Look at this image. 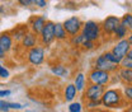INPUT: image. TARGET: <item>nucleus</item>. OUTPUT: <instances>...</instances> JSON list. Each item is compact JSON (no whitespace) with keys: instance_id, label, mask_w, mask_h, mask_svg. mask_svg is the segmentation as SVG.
I'll return each mask as SVG.
<instances>
[{"instance_id":"obj_1","label":"nucleus","mask_w":132,"mask_h":112,"mask_svg":"<svg viewBox=\"0 0 132 112\" xmlns=\"http://www.w3.org/2000/svg\"><path fill=\"white\" fill-rule=\"evenodd\" d=\"M100 103L104 108L113 110V108H121L122 106L127 104V101L122 94V91L118 88H105L103 94L100 97Z\"/></svg>"},{"instance_id":"obj_2","label":"nucleus","mask_w":132,"mask_h":112,"mask_svg":"<svg viewBox=\"0 0 132 112\" xmlns=\"http://www.w3.org/2000/svg\"><path fill=\"white\" fill-rule=\"evenodd\" d=\"M84 38L88 41H94L98 42L102 38V29H100V23L97 20H86L82 23L81 31H80Z\"/></svg>"},{"instance_id":"obj_3","label":"nucleus","mask_w":132,"mask_h":112,"mask_svg":"<svg viewBox=\"0 0 132 112\" xmlns=\"http://www.w3.org/2000/svg\"><path fill=\"white\" fill-rule=\"evenodd\" d=\"M88 83H93V84H99V85H104V87H108L111 83H112V79H113V75L108 71H104V70H100V69H95L93 68L88 77Z\"/></svg>"},{"instance_id":"obj_4","label":"nucleus","mask_w":132,"mask_h":112,"mask_svg":"<svg viewBox=\"0 0 132 112\" xmlns=\"http://www.w3.org/2000/svg\"><path fill=\"white\" fill-rule=\"evenodd\" d=\"M27 56V61L33 66H39L45 63L46 60V47L42 46L41 43L36 45L34 47L27 50L26 52Z\"/></svg>"},{"instance_id":"obj_5","label":"nucleus","mask_w":132,"mask_h":112,"mask_svg":"<svg viewBox=\"0 0 132 112\" xmlns=\"http://www.w3.org/2000/svg\"><path fill=\"white\" fill-rule=\"evenodd\" d=\"M53 26H55V22L52 20H46L43 28L41 33L38 34V38H39V43L45 47H48L51 46L53 42H55V34H53Z\"/></svg>"},{"instance_id":"obj_6","label":"nucleus","mask_w":132,"mask_h":112,"mask_svg":"<svg viewBox=\"0 0 132 112\" xmlns=\"http://www.w3.org/2000/svg\"><path fill=\"white\" fill-rule=\"evenodd\" d=\"M105 88L107 87H104V85L88 83L85 89L82 91V99L84 101H99Z\"/></svg>"},{"instance_id":"obj_7","label":"nucleus","mask_w":132,"mask_h":112,"mask_svg":"<svg viewBox=\"0 0 132 112\" xmlns=\"http://www.w3.org/2000/svg\"><path fill=\"white\" fill-rule=\"evenodd\" d=\"M82 23L84 22L78 16H72V17H70V18H67L65 22L62 23V26H64V29L66 31L67 36L69 37H72V36L80 33Z\"/></svg>"},{"instance_id":"obj_8","label":"nucleus","mask_w":132,"mask_h":112,"mask_svg":"<svg viewBox=\"0 0 132 112\" xmlns=\"http://www.w3.org/2000/svg\"><path fill=\"white\" fill-rule=\"evenodd\" d=\"M131 46H132V43L131 42H128L127 38L117 40V42L113 45V47H112V50H111V52L114 55L117 59L122 60V59L126 56V54L131 50Z\"/></svg>"},{"instance_id":"obj_9","label":"nucleus","mask_w":132,"mask_h":112,"mask_svg":"<svg viewBox=\"0 0 132 112\" xmlns=\"http://www.w3.org/2000/svg\"><path fill=\"white\" fill-rule=\"evenodd\" d=\"M119 24V18L116 16H108L102 23H100V29L102 34L107 36V37H112L116 27Z\"/></svg>"},{"instance_id":"obj_10","label":"nucleus","mask_w":132,"mask_h":112,"mask_svg":"<svg viewBox=\"0 0 132 112\" xmlns=\"http://www.w3.org/2000/svg\"><path fill=\"white\" fill-rule=\"evenodd\" d=\"M94 68L95 69H100V70H104V71H108L111 74H114L116 71L118 70L119 65H116L113 63H111V61H108L103 56V54H100L99 56H97V59L94 61Z\"/></svg>"},{"instance_id":"obj_11","label":"nucleus","mask_w":132,"mask_h":112,"mask_svg":"<svg viewBox=\"0 0 132 112\" xmlns=\"http://www.w3.org/2000/svg\"><path fill=\"white\" fill-rule=\"evenodd\" d=\"M46 17L45 16H32L29 18V20H28V23H27V26H28V29L33 32L34 34H39L41 31H42V28H43V26H45V23H46Z\"/></svg>"},{"instance_id":"obj_12","label":"nucleus","mask_w":132,"mask_h":112,"mask_svg":"<svg viewBox=\"0 0 132 112\" xmlns=\"http://www.w3.org/2000/svg\"><path fill=\"white\" fill-rule=\"evenodd\" d=\"M38 43H39V38H38V36L34 34L33 32H31V31H28V32L24 34V37L20 40L19 46L23 48V50H29V48L34 47V46L38 45Z\"/></svg>"},{"instance_id":"obj_13","label":"nucleus","mask_w":132,"mask_h":112,"mask_svg":"<svg viewBox=\"0 0 132 112\" xmlns=\"http://www.w3.org/2000/svg\"><path fill=\"white\" fill-rule=\"evenodd\" d=\"M0 47L6 52V55H9L13 51V48H14V40L12 38L9 31L0 33Z\"/></svg>"},{"instance_id":"obj_14","label":"nucleus","mask_w":132,"mask_h":112,"mask_svg":"<svg viewBox=\"0 0 132 112\" xmlns=\"http://www.w3.org/2000/svg\"><path fill=\"white\" fill-rule=\"evenodd\" d=\"M29 29H28V26L27 24H19V26H15L13 29H10L9 33H10V36H12V38L14 40V42H20V40L24 37V34L28 32Z\"/></svg>"},{"instance_id":"obj_15","label":"nucleus","mask_w":132,"mask_h":112,"mask_svg":"<svg viewBox=\"0 0 132 112\" xmlns=\"http://www.w3.org/2000/svg\"><path fill=\"white\" fill-rule=\"evenodd\" d=\"M114 74L123 84H131L132 83V69L118 68V70L116 71Z\"/></svg>"},{"instance_id":"obj_16","label":"nucleus","mask_w":132,"mask_h":112,"mask_svg":"<svg viewBox=\"0 0 132 112\" xmlns=\"http://www.w3.org/2000/svg\"><path fill=\"white\" fill-rule=\"evenodd\" d=\"M72 84L75 85V88H76V91H78V93H82V91L85 89V87H86V84H88V79H86V75L84 74V73H78L75 77H74V81H72Z\"/></svg>"},{"instance_id":"obj_17","label":"nucleus","mask_w":132,"mask_h":112,"mask_svg":"<svg viewBox=\"0 0 132 112\" xmlns=\"http://www.w3.org/2000/svg\"><path fill=\"white\" fill-rule=\"evenodd\" d=\"M53 34H55V41L64 42V41L69 40V36H67L66 31L64 29L62 23H55V26H53Z\"/></svg>"},{"instance_id":"obj_18","label":"nucleus","mask_w":132,"mask_h":112,"mask_svg":"<svg viewBox=\"0 0 132 112\" xmlns=\"http://www.w3.org/2000/svg\"><path fill=\"white\" fill-rule=\"evenodd\" d=\"M51 73L59 78H69L70 75V70L69 68L62 64H55L51 66Z\"/></svg>"},{"instance_id":"obj_19","label":"nucleus","mask_w":132,"mask_h":112,"mask_svg":"<svg viewBox=\"0 0 132 112\" xmlns=\"http://www.w3.org/2000/svg\"><path fill=\"white\" fill-rule=\"evenodd\" d=\"M78 97V91H76V88H75V85L72 84V83H69V84H66L65 89H64V99H65L66 102H72V101H75V98Z\"/></svg>"},{"instance_id":"obj_20","label":"nucleus","mask_w":132,"mask_h":112,"mask_svg":"<svg viewBox=\"0 0 132 112\" xmlns=\"http://www.w3.org/2000/svg\"><path fill=\"white\" fill-rule=\"evenodd\" d=\"M130 32L131 31H128L126 27H123L122 24H118L116 27L114 32H113V37H114L116 40H122V38H126L130 34Z\"/></svg>"},{"instance_id":"obj_21","label":"nucleus","mask_w":132,"mask_h":112,"mask_svg":"<svg viewBox=\"0 0 132 112\" xmlns=\"http://www.w3.org/2000/svg\"><path fill=\"white\" fill-rule=\"evenodd\" d=\"M119 68H126V69H132V50H130L126 56L119 61Z\"/></svg>"},{"instance_id":"obj_22","label":"nucleus","mask_w":132,"mask_h":112,"mask_svg":"<svg viewBox=\"0 0 132 112\" xmlns=\"http://www.w3.org/2000/svg\"><path fill=\"white\" fill-rule=\"evenodd\" d=\"M119 24H122L128 31H131L132 29V14L131 13H126L125 16H122V18H119Z\"/></svg>"},{"instance_id":"obj_23","label":"nucleus","mask_w":132,"mask_h":112,"mask_svg":"<svg viewBox=\"0 0 132 112\" xmlns=\"http://www.w3.org/2000/svg\"><path fill=\"white\" fill-rule=\"evenodd\" d=\"M69 40H70L71 45L72 46H76V47H80L82 45V42L85 41V38H84V36H82L81 33H78V34H75L72 37H69Z\"/></svg>"},{"instance_id":"obj_24","label":"nucleus","mask_w":132,"mask_h":112,"mask_svg":"<svg viewBox=\"0 0 132 112\" xmlns=\"http://www.w3.org/2000/svg\"><path fill=\"white\" fill-rule=\"evenodd\" d=\"M82 108H84L82 103L81 102H78V101L70 102V104H69V107H67L69 112H82Z\"/></svg>"},{"instance_id":"obj_25","label":"nucleus","mask_w":132,"mask_h":112,"mask_svg":"<svg viewBox=\"0 0 132 112\" xmlns=\"http://www.w3.org/2000/svg\"><path fill=\"white\" fill-rule=\"evenodd\" d=\"M122 94L125 97V99L130 103L132 101V85L131 84H126V87L122 89Z\"/></svg>"},{"instance_id":"obj_26","label":"nucleus","mask_w":132,"mask_h":112,"mask_svg":"<svg viewBox=\"0 0 132 112\" xmlns=\"http://www.w3.org/2000/svg\"><path fill=\"white\" fill-rule=\"evenodd\" d=\"M82 47V50H85V51H92V50H94V48H97V42H94V41H88V40H85L84 42H82V45L80 46Z\"/></svg>"},{"instance_id":"obj_27","label":"nucleus","mask_w":132,"mask_h":112,"mask_svg":"<svg viewBox=\"0 0 132 112\" xmlns=\"http://www.w3.org/2000/svg\"><path fill=\"white\" fill-rule=\"evenodd\" d=\"M103 56H104V57H105L108 61H111V63H113V64H116V65H119V61H121V60L116 57L111 52V50H109V51H105V52H103Z\"/></svg>"},{"instance_id":"obj_28","label":"nucleus","mask_w":132,"mask_h":112,"mask_svg":"<svg viewBox=\"0 0 132 112\" xmlns=\"http://www.w3.org/2000/svg\"><path fill=\"white\" fill-rule=\"evenodd\" d=\"M10 78V71L9 69L0 63V79H9Z\"/></svg>"},{"instance_id":"obj_29","label":"nucleus","mask_w":132,"mask_h":112,"mask_svg":"<svg viewBox=\"0 0 132 112\" xmlns=\"http://www.w3.org/2000/svg\"><path fill=\"white\" fill-rule=\"evenodd\" d=\"M86 102V108H89V110H95V108H98L102 106V103H100V99L99 101H85Z\"/></svg>"},{"instance_id":"obj_30","label":"nucleus","mask_w":132,"mask_h":112,"mask_svg":"<svg viewBox=\"0 0 132 112\" xmlns=\"http://www.w3.org/2000/svg\"><path fill=\"white\" fill-rule=\"evenodd\" d=\"M47 5H48V1L47 0H33V6H36V8L43 9Z\"/></svg>"},{"instance_id":"obj_31","label":"nucleus","mask_w":132,"mask_h":112,"mask_svg":"<svg viewBox=\"0 0 132 112\" xmlns=\"http://www.w3.org/2000/svg\"><path fill=\"white\" fill-rule=\"evenodd\" d=\"M9 102H6L5 99H0V112H9Z\"/></svg>"},{"instance_id":"obj_32","label":"nucleus","mask_w":132,"mask_h":112,"mask_svg":"<svg viewBox=\"0 0 132 112\" xmlns=\"http://www.w3.org/2000/svg\"><path fill=\"white\" fill-rule=\"evenodd\" d=\"M18 5L23 6V8H31L33 6V0H16Z\"/></svg>"},{"instance_id":"obj_33","label":"nucleus","mask_w":132,"mask_h":112,"mask_svg":"<svg viewBox=\"0 0 132 112\" xmlns=\"http://www.w3.org/2000/svg\"><path fill=\"white\" fill-rule=\"evenodd\" d=\"M9 108H10V110L19 111V110L23 108V104H20V103H18V102H9Z\"/></svg>"},{"instance_id":"obj_34","label":"nucleus","mask_w":132,"mask_h":112,"mask_svg":"<svg viewBox=\"0 0 132 112\" xmlns=\"http://www.w3.org/2000/svg\"><path fill=\"white\" fill-rule=\"evenodd\" d=\"M12 94V91L9 89H0V97H9Z\"/></svg>"},{"instance_id":"obj_35","label":"nucleus","mask_w":132,"mask_h":112,"mask_svg":"<svg viewBox=\"0 0 132 112\" xmlns=\"http://www.w3.org/2000/svg\"><path fill=\"white\" fill-rule=\"evenodd\" d=\"M4 13H5V5L0 4V16H3Z\"/></svg>"},{"instance_id":"obj_36","label":"nucleus","mask_w":132,"mask_h":112,"mask_svg":"<svg viewBox=\"0 0 132 112\" xmlns=\"http://www.w3.org/2000/svg\"><path fill=\"white\" fill-rule=\"evenodd\" d=\"M3 1H12V0H3Z\"/></svg>"},{"instance_id":"obj_37","label":"nucleus","mask_w":132,"mask_h":112,"mask_svg":"<svg viewBox=\"0 0 132 112\" xmlns=\"http://www.w3.org/2000/svg\"><path fill=\"white\" fill-rule=\"evenodd\" d=\"M47 1H55V0H47Z\"/></svg>"}]
</instances>
